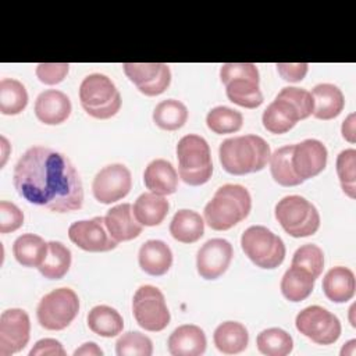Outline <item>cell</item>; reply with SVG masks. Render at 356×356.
<instances>
[{"mask_svg":"<svg viewBox=\"0 0 356 356\" xmlns=\"http://www.w3.org/2000/svg\"><path fill=\"white\" fill-rule=\"evenodd\" d=\"M313 97V115L318 120H332L345 107L342 90L332 83H318L310 92Z\"/></svg>","mask_w":356,"mask_h":356,"instance_id":"24","label":"cell"},{"mask_svg":"<svg viewBox=\"0 0 356 356\" xmlns=\"http://www.w3.org/2000/svg\"><path fill=\"white\" fill-rule=\"evenodd\" d=\"M170 234L178 242L193 243L203 236L204 221L193 210H178L170 222Z\"/></svg>","mask_w":356,"mask_h":356,"instance_id":"28","label":"cell"},{"mask_svg":"<svg viewBox=\"0 0 356 356\" xmlns=\"http://www.w3.org/2000/svg\"><path fill=\"white\" fill-rule=\"evenodd\" d=\"M167 345L172 356H199L204 353L207 339L200 327L184 324L171 332Z\"/></svg>","mask_w":356,"mask_h":356,"instance_id":"21","label":"cell"},{"mask_svg":"<svg viewBox=\"0 0 356 356\" xmlns=\"http://www.w3.org/2000/svg\"><path fill=\"white\" fill-rule=\"evenodd\" d=\"M85 355V356H102L103 350L95 342H86L81 348L74 350V356Z\"/></svg>","mask_w":356,"mask_h":356,"instance_id":"47","label":"cell"},{"mask_svg":"<svg viewBox=\"0 0 356 356\" xmlns=\"http://www.w3.org/2000/svg\"><path fill=\"white\" fill-rule=\"evenodd\" d=\"M24 224L22 211L11 202H0V232L8 234L17 231Z\"/></svg>","mask_w":356,"mask_h":356,"instance_id":"43","label":"cell"},{"mask_svg":"<svg viewBox=\"0 0 356 356\" xmlns=\"http://www.w3.org/2000/svg\"><path fill=\"white\" fill-rule=\"evenodd\" d=\"M280 93L296 107L302 120L307 118L313 113V97L309 90L295 86H286L282 88Z\"/></svg>","mask_w":356,"mask_h":356,"instance_id":"41","label":"cell"},{"mask_svg":"<svg viewBox=\"0 0 356 356\" xmlns=\"http://www.w3.org/2000/svg\"><path fill=\"white\" fill-rule=\"evenodd\" d=\"M132 188V175L124 164L103 167L92 182V192L97 202L110 204L125 197Z\"/></svg>","mask_w":356,"mask_h":356,"instance_id":"12","label":"cell"},{"mask_svg":"<svg viewBox=\"0 0 356 356\" xmlns=\"http://www.w3.org/2000/svg\"><path fill=\"white\" fill-rule=\"evenodd\" d=\"M86 320L90 331L104 338L115 337L121 334L124 328V320L121 314L114 307L106 305H97L92 307Z\"/></svg>","mask_w":356,"mask_h":356,"instance_id":"31","label":"cell"},{"mask_svg":"<svg viewBox=\"0 0 356 356\" xmlns=\"http://www.w3.org/2000/svg\"><path fill=\"white\" fill-rule=\"evenodd\" d=\"M28 104V92L25 86L13 78L0 81V111L4 115H17Z\"/></svg>","mask_w":356,"mask_h":356,"instance_id":"35","label":"cell"},{"mask_svg":"<svg viewBox=\"0 0 356 356\" xmlns=\"http://www.w3.org/2000/svg\"><path fill=\"white\" fill-rule=\"evenodd\" d=\"M252 209L249 191L238 184L220 186L204 206L206 224L216 231H227L245 220Z\"/></svg>","mask_w":356,"mask_h":356,"instance_id":"3","label":"cell"},{"mask_svg":"<svg viewBox=\"0 0 356 356\" xmlns=\"http://www.w3.org/2000/svg\"><path fill=\"white\" fill-rule=\"evenodd\" d=\"M78 312V295L71 288H57L40 299L36 309V317L43 328L60 331L74 321Z\"/></svg>","mask_w":356,"mask_h":356,"instance_id":"9","label":"cell"},{"mask_svg":"<svg viewBox=\"0 0 356 356\" xmlns=\"http://www.w3.org/2000/svg\"><path fill=\"white\" fill-rule=\"evenodd\" d=\"M128 79L146 96H157L167 90L171 82L170 67L164 63H124Z\"/></svg>","mask_w":356,"mask_h":356,"instance_id":"13","label":"cell"},{"mask_svg":"<svg viewBox=\"0 0 356 356\" xmlns=\"http://www.w3.org/2000/svg\"><path fill=\"white\" fill-rule=\"evenodd\" d=\"M256 345L260 353L267 356H286L292 352V337L282 328L271 327L263 330L257 338Z\"/></svg>","mask_w":356,"mask_h":356,"instance_id":"36","label":"cell"},{"mask_svg":"<svg viewBox=\"0 0 356 356\" xmlns=\"http://www.w3.org/2000/svg\"><path fill=\"white\" fill-rule=\"evenodd\" d=\"M291 264L303 267L314 278H318L324 268V253L317 245L306 243L295 250Z\"/></svg>","mask_w":356,"mask_h":356,"instance_id":"40","label":"cell"},{"mask_svg":"<svg viewBox=\"0 0 356 356\" xmlns=\"http://www.w3.org/2000/svg\"><path fill=\"white\" fill-rule=\"evenodd\" d=\"M277 71L280 74V76L284 81L288 82H299L302 81L309 70V64L307 63H277L275 64Z\"/></svg>","mask_w":356,"mask_h":356,"instance_id":"44","label":"cell"},{"mask_svg":"<svg viewBox=\"0 0 356 356\" xmlns=\"http://www.w3.org/2000/svg\"><path fill=\"white\" fill-rule=\"evenodd\" d=\"M221 82L229 102L245 108H256L263 103L259 88V70L253 63H227L220 68Z\"/></svg>","mask_w":356,"mask_h":356,"instance_id":"4","label":"cell"},{"mask_svg":"<svg viewBox=\"0 0 356 356\" xmlns=\"http://www.w3.org/2000/svg\"><path fill=\"white\" fill-rule=\"evenodd\" d=\"M71 266V250L61 242H47V254L43 263L38 267L40 274L49 280L63 278Z\"/></svg>","mask_w":356,"mask_h":356,"instance_id":"32","label":"cell"},{"mask_svg":"<svg viewBox=\"0 0 356 356\" xmlns=\"http://www.w3.org/2000/svg\"><path fill=\"white\" fill-rule=\"evenodd\" d=\"M206 124L214 134H232L242 128L243 115L231 107L217 106L207 113Z\"/></svg>","mask_w":356,"mask_h":356,"instance_id":"37","label":"cell"},{"mask_svg":"<svg viewBox=\"0 0 356 356\" xmlns=\"http://www.w3.org/2000/svg\"><path fill=\"white\" fill-rule=\"evenodd\" d=\"M327 147L317 139H305L293 145L291 161L295 174L302 181L318 175L327 165Z\"/></svg>","mask_w":356,"mask_h":356,"instance_id":"17","label":"cell"},{"mask_svg":"<svg viewBox=\"0 0 356 356\" xmlns=\"http://www.w3.org/2000/svg\"><path fill=\"white\" fill-rule=\"evenodd\" d=\"M222 168L232 175L261 171L271 156L268 143L259 135H242L222 140L218 149Z\"/></svg>","mask_w":356,"mask_h":356,"instance_id":"2","label":"cell"},{"mask_svg":"<svg viewBox=\"0 0 356 356\" xmlns=\"http://www.w3.org/2000/svg\"><path fill=\"white\" fill-rule=\"evenodd\" d=\"M132 313L139 327L152 332L163 331L171 318L163 292L153 285H142L136 289Z\"/></svg>","mask_w":356,"mask_h":356,"instance_id":"10","label":"cell"},{"mask_svg":"<svg viewBox=\"0 0 356 356\" xmlns=\"http://www.w3.org/2000/svg\"><path fill=\"white\" fill-rule=\"evenodd\" d=\"M138 261L146 274L160 277L170 270L172 264V252L165 242L160 239H149L139 248Z\"/></svg>","mask_w":356,"mask_h":356,"instance_id":"22","label":"cell"},{"mask_svg":"<svg viewBox=\"0 0 356 356\" xmlns=\"http://www.w3.org/2000/svg\"><path fill=\"white\" fill-rule=\"evenodd\" d=\"M241 246L252 263L260 268H275L285 259L284 241L263 225L246 228L241 236Z\"/></svg>","mask_w":356,"mask_h":356,"instance_id":"8","label":"cell"},{"mask_svg":"<svg viewBox=\"0 0 356 356\" xmlns=\"http://www.w3.org/2000/svg\"><path fill=\"white\" fill-rule=\"evenodd\" d=\"M82 108L93 118L107 120L121 108V95L114 82L104 74H90L79 85Z\"/></svg>","mask_w":356,"mask_h":356,"instance_id":"6","label":"cell"},{"mask_svg":"<svg viewBox=\"0 0 356 356\" xmlns=\"http://www.w3.org/2000/svg\"><path fill=\"white\" fill-rule=\"evenodd\" d=\"M342 136L349 142V143H355L356 140V134H355V113H350L346 120H343L342 122Z\"/></svg>","mask_w":356,"mask_h":356,"instance_id":"46","label":"cell"},{"mask_svg":"<svg viewBox=\"0 0 356 356\" xmlns=\"http://www.w3.org/2000/svg\"><path fill=\"white\" fill-rule=\"evenodd\" d=\"M31 334L29 316L22 309H7L0 316V356L22 350Z\"/></svg>","mask_w":356,"mask_h":356,"instance_id":"15","label":"cell"},{"mask_svg":"<svg viewBox=\"0 0 356 356\" xmlns=\"http://www.w3.org/2000/svg\"><path fill=\"white\" fill-rule=\"evenodd\" d=\"M355 346H356V341L355 339H350L349 342H346L341 350V355H350L353 356L355 355Z\"/></svg>","mask_w":356,"mask_h":356,"instance_id":"48","label":"cell"},{"mask_svg":"<svg viewBox=\"0 0 356 356\" xmlns=\"http://www.w3.org/2000/svg\"><path fill=\"white\" fill-rule=\"evenodd\" d=\"M292 149L293 145H286L278 147L270 156V171L274 181L282 186H296L300 185L303 181L295 174L292 167Z\"/></svg>","mask_w":356,"mask_h":356,"instance_id":"34","label":"cell"},{"mask_svg":"<svg viewBox=\"0 0 356 356\" xmlns=\"http://www.w3.org/2000/svg\"><path fill=\"white\" fill-rule=\"evenodd\" d=\"M337 174L342 191L350 197H356V150L345 149L337 156Z\"/></svg>","mask_w":356,"mask_h":356,"instance_id":"38","label":"cell"},{"mask_svg":"<svg viewBox=\"0 0 356 356\" xmlns=\"http://www.w3.org/2000/svg\"><path fill=\"white\" fill-rule=\"evenodd\" d=\"M234 256L232 245L222 238L204 242L196 254V268L202 278L216 280L222 275Z\"/></svg>","mask_w":356,"mask_h":356,"instance_id":"16","label":"cell"},{"mask_svg":"<svg viewBox=\"0 0 356 356\" xmlns=\"http://www.w3.org/2000/svg\"><path fill=\"white\" fill-rule=\"evenodd\" d=\"M68 236L72 243L86 252H108L117 248L106 227L104 217L75 221L68 228Z\"/></svg>","mask_w":356,"mask_h":356,"instance_id":"14","label":"cell"},{"mask_svg":"<svg viewBox=\"0 0 356 356\" xmlns=\"http://www.w3.org/2000/svg\"><path fill=\"white\" fill-rule=\"evenodd\" d=\"M275 218L284 231L293 238L310 236L320 227V214L316 206L299 195H289L278 200Z\"/></svg>","mask_w":356,"mask_h":356,"instance_id":"7","label":"cell"},{"mask_svg":"<svg viewBox=\"0 0 356 356\" xmlns=\"http://www.w3.org/2000/svg\"><path fill=\"white\" fill-rule=\"evenodd\" d=\"M115 353L118 356H150L153 353V343L145 334L129 331L117 339Z\"/></svg>","mask_w":356,"mask_h":356,"instance_id":"39","label":"cell"},{"mask_svg":"<svg viewBox=\"0 0 356 356\" xmlns=\"http://www.w3.org/2000/svg\"><path fill=\"white\" fill-rule=\"evenodd\" d=\"M299 120L302 118L296 107L281 93H278L275 99L267 106L261 117L263 127L275 135L288 132Z\"/></svg>","mask_w":356,"mask_h":356,"instance_id":"20","label":"cell"},{"mask_svg":"<svg viewBox=\"0 0 356 356\" xmlns=\"http://www.w3.org/2000/svg\"><path fill=\"white\" fill-rule=\"evenodd\" d=\"M216 348L225 355H236L246 349L249 334L243 324L238 321L221 323L213 335Z\"/></svg>","mask_w":356,"mask_h":356,"instance_id":"27","label":"cell"},{"mask_svg":"<svg viewBox=\"0 0 356 356\" xmlns=\"http://www.w3.org/2000/svg\"><path fill=\"white\" fill-rule=\"evenodd\" d=\"M106 227L114 241L124 242L139 236L142 232V224L136 220L134 209L129 203H122L111 207L104 216Z\"/></svg>","mask_w":356,"mask_h":356,"instance_id":"19","label":"cell"},{"mask_svg":"<svg viewBox=\"0 0 356 356\" xmlns=\"http://www.w3.org/2000/svg\"><path fill=\"white\" fill-rule=\"evenodd\" d=\"M188 120L186 106L175 99L160 102L153 110L154 124L164 131H175L184 127Z\"/></svg>","mask_w":356,"mask_h":356,"instance_id":"33","label":"cell"},{"mask_svg":"<svg viewBox=\"0 0 356 356\" xmlns=\"http://www.w3.org/2000/svg\"><path fill=\"white\" fill-rule=\"evenodd\" d=\"M324 295L334 303H345L355 295V274L348 267H332L323 278Z\"/></svg>","mask_w":356,"mask_h":356,"instance_id":"25","label":"cell"},{"mask_svg":"<svg viewBox=\"0 0 356 356\" xmlns=\"http://www.w3.org/2000/svg\"><path fill=\"white\" fill-rule=\"evenodd\" d=\"M15 260L24 267H39L47 254V242L35 234H22L13 243Z\"/></svg>","mask_w":356,"mask_h":356,"instance_id":"30","label":"cell"},{"mask_svg":"<svg viewBox=\"0 0 356 356\" xmlns=\"http://www.w3.org/2000/svg\"><path fill=\"white\" fill-rule=\"evenodd\" d=\"M72 106L70 97L57 89L42 92L35 102V115L46 125H58L71 114Z\"/></svg>","mask_w":356,"mask_h":356,"instance_id":"18","label":"cell"},{"mask_svg":"<svg viewBox=\"0 0 356 356\" xmlns=\"http://www.w3.org/2000/svg\"><path fill=\"white\" fill-rule=\"evenodd\" d=\"M296 330L318 345H331L341 335L339 318L321 306H307L295 318Z\"/></svg>","mask_w":356,"mask_h":356,"instance_id":"11","label":"cell"},{"mask_svg":"<svg viewBox=\"0 0 356 356\" xmlns=\"http://www.w3.org/2000/svg\"><path fill=\"white\" fill-rule=\"evenodd\" d=\"M179 178L191 185L206 184L213 174L210 146L204 138L189 134L182 136L177 145Z\"/></svg>","mask_w":356,"mask_h":356,"instance_id":"5","label":"cell"},{"mask_svg":"<svg viewBox=\"0 0 356 356\" xmlns=\"http://www.w3.org/2000/svg\"><path fill=\"white\" fill-rule=\"evenodd\" d=\"M13 182L19 196L56 213L82 207V181L71 160L50 147L32 146L17 161Z\"/></svg>","mask_w":356,"mask_h":356,"instance_id":"1","label":"cell"},{"mask_svg":"<svg viewBox=\"0 0 356 356\" xmlns=\"http://www.w3.org/2000/svg\"><path fill=\"white\" fill-rule=\"evenodd\" d=\"M70 70L68 63H40L36 65V76L44 85H56L64 81Z\"/></svg>","mask_w":356,"mask_h":356,"instance_id":"42","label":"cell"},{"mask_svg":"<svg viewBox=\"0 0 356 356\" xmlns=\"http://www.w3.org/2000/svg\"><path fill=\"white\" fill-rule=\"evenodd\" d=\"M145 186L157 195H171L178 188V172L174 165L164 160L156 159L147 164L143 172Z\"/></svg>","mask_w":356,"mask_h":356,"instance_id":"23","label":"cell"},{"mask_svg":"<svg viewBox=\"0 0 356 356\" xmlns=\"http://www.w3.org/2000/svg\"><path fill=\"white\" fill-rule=\"evenodd\" d=\"M65 356L67 352L61 342L53 338H44L38 341L29 350V356Z\"/></svg>","mask_w":356,"mask_h":356,"instance_id":"45","label":"cell"},{"mask_svg":"<svg viewBox=\"0 0 356 356\" xmlns=\"http://www.w3.org/2000/svg\"><path fill=\"white\" fill-rule=\"evenodd\" d=\"M316 278L303 267L292 266L284 273L281 292L289 302H302L313 292Z\"/></svg>","mask_w":356,"mask_h":356,"instance_id":"29","label":"cell"},{"mask_svg":"<svg viewBox=\"0 0 356 356\" xmlns=\"http://www.w3.org/2000/svg\"><path fill=\"white\" fill-rule=\"evenodd\" d=\"M132 209L136 220L142 225L154 227L163 222V220L165 218L170 209V203L161 195L145 192L138 196Z\"/></svg>","mask_w":356,"mask_h":356,"instance_id":"26","label":"cell"}]
</instances>
